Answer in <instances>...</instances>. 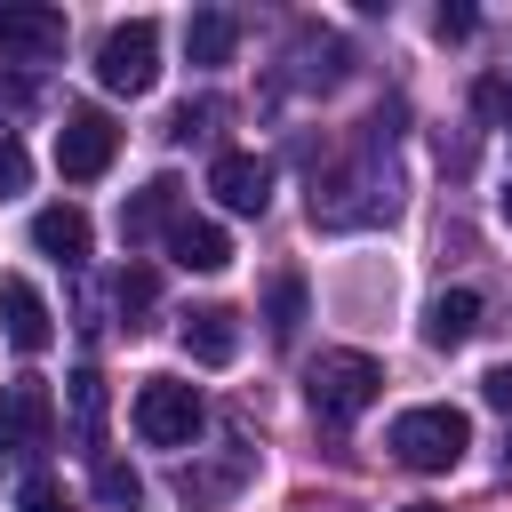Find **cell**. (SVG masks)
<instances>
[{"label": "cell", "instance_id": "cell-18", "mask_svg": "<svg viewBox=\"0 0 512 512\" xmlns=\"http://www.w3.org/2000/svg\"><path fill=\"white\" fill-rule=\"evenodd\" d=\"M64 400H72L80 448H96V440H104V376H96V368H72V376H64Z\"/></svg>", "mask_w": 512, "mask_h": 512}, {"label": "cell", "instance_id": "cell-25", "mask_svg": "<svg viewBox=\"0 0 512 512\" xmlns=\"http://www.w3.org/2000/svg\"><path fill=\"white\" fill-rule=\"evenodd\" d=\"M24 512H72V504H64V488H56L48 472H32V480H24Z\"/></svg>", "mask_w": 512, "mask_h": 512}, {"label": "cell", "instance_id": "cell-26", "mask_svg": "<svg viewBox=\"0 0 512 512\" xmlns=\"http://www.w3.org/2000/svg\"><path fill=\"white\" fill-rule=\"evenodd\" d=\"M480 400H488V408H504V416H512V360H504V368H488V376H480Z\"/></svg>", "mask_w": 512, "mask_h": 512}, {"label": "cell", "instance_id": "cell-22", "mask_svg": "<svg viewBox=\"0 0 512 512\" xmlns=\"http://www.w3.org/2000/svg\"><path fill=\"white\" fill-rule=\"evenodd\" d=\"M216 120H224V104H216V96H200V104H176L168 136H184V144H192V136H216Z\"/></svg>", "mask_w": 512, "mask_h": 512}, {"label": "cell", "instance_id": "cell-6", "mask_svg": "<svg viewBox=\"0 0 512 512\" xmlns=\"http://www.w3.org/2000/svg\"><path fill=\"white\" fill-rule=\"evenodd\" d=\"M200 424H208V408H200L192 384H176V376H144V384H136V432H144L152 448H192Z\"/></svg>", "mask_w": 512, "mask_h": 512}, {"label": "cell", "instance_id": "cell-2", "mask_svg": "<svg viewBox=\"0 0 512 512\" xmlns=\"http://www.w3.org/2000/svg\"><path fill=\"white\" fill-rule=\"evenodd\" d=\"M392 176L376 168V160H360V168H328V176H312V224H328V232H344V224H376V216H392Z\"/></svg>", "mask_w": 512, "mask_h": 512}, {"label": "cell", "instance_id": "cell-17", "mask_svg": "<svg viewBox=\"0 0 512 512\" xmlns=\"http://www.w3.org/2000/svg\"><path fill=\"white\" fill-rule=\"evenodd\" d=\"M240 480H248V456L232 448L224 464H184V472H176V496H184V504L200 512V504H224V496H232Z\"/></svg>", "mask_w": 512, "mask_h": 512}, {"label": "cell", "instance_id": "cell-12", "mask_svg": "<svg viewBox=\"0 0 512 512\" xmlns=\"http://www.w3.org/2000/svg\"><path fill=\"white\" fill-rule=\"evenodd\" d=\"M176 200H184V184L176 176H152L128 208H120V240L128 248H144V240H168V224H176Z\"/></svg>", "mask_w": 512, "mask_h": 512}, {"label": "cell", "instance_id": "cell-24", "mask_svg": "<svg viewBox=\"0 0 512 512\" xmlns=\"http://www.w3.org/2000/svg\"><path fill=\"white\" fill-rule=\"evenodd\" d=\"M472 112L504 128V120H512V88H504V80H480V88H472Z\"/></svg>", "mask_w": 512, "mask_h": 512}, {"label": "cell", "instance_id": "cell-5", "mask_svg": "<svg viewBox=\"0 0 512 512\" xmlns=\"http://www.w3.org/2000/svg\"><path fill=\"white\" fill-rule=\"evenodd\" d=\"M96 80H104L112 96H144V88L160 80V24H152V16L112 24L104 48H96Z\"/></svg>", "mask_w": 512, "mask_h": 512}, {"label": "cell", "instance_id": "cell-4", "mask_svg": "<svg viewBox=\"0 0 512 512\" xmlns=\"http://www.w3.org/2000/svg\"><path fill=\"white\" fill-rule=\"evenodd\" d=\"M40 448H56V400L40 376H16L0 392V472H24Z\"/></svg>", "mask_w": 512, "mask_h": 512}, {"label": "cell", "instance_id": "cell-29", "mask_svg": "<svg viewBox=\"0 0 512 512\" xmlns=\"http://www.w3.org/2000/svg\"><path fill=\"white\" fill-rule=\"evenodd\" d=\"M504 224H512V192H504Z\"/></svg>", "mask_w": 512, "mask_h": 512}, {"label": "cell", "instance_id": "cell-7", "mask_svg": "<svg viewBox=\"0 0 512 512\" xmlns=\"http://www.w3.org/2000/svg\"><path fill=\"white\" fill-rule=\"evenodd\" d=\"M112 152H120V128H112V112H96V104H72V112H64V128H56V168H64L72 184H96V176L112 168Z\"/></svg>", "mask_w": 512, "mask_h": 512}, {"label": "cell", "instance_id": "cell-13", "mask_svg": "<svg viewBox=\"0 0 512 512\" xmlns=\"http://www.w3.org/2000/svg\"><path fill=\"white\" fill-rule=\"evenodd\" d=\"M480 288H440L432 296V312H424V344L432 352H456V344H472V328H480Z\"/></svg>", "mask_w": 512, "mask_h": 512}, {"label": "cell", "instance_id": "cell-8", "mask_svg": "<svg viewBox=\"0 0 512 512\" xmlns=\"http://www.w3.org/2000/svg\"><path fill=\"white\" fill-rule=\"evenodd\" d=\"M0 56H24V64L64 56V8H40V0H0Z\"/></svg>", "mask_w": 512, "mask_h": 512}, {"label": "cell", "instance_id": "cell-30", "mask_svg": "<svg viewBox=\"0 0 512 512\" xmlns=\"http://www.w3.org/2000/svg\"><path fill=\"white\" fill-rule=\"evenodd\" d=\"M504 464H512V448H504Z\"/></svg>", "mask_w": 512, "mask_h": 512}, {"label": "cell", "instance_id": "cell-21", "mask_svg": "<svg viewBox=\"0 0 512 512\" xmlns=\"http://www.w3.org/2000/svg\"><path fill=\"white\" fill-rule=\"evenodd\" d=\"M96 496H104L112 512H136V504H144V480H136L120 456H104V464H96Z\"/></svg>", "mask_w": 512, "mask_h": 512}, {"label": "cell", "instance_id": "cell-23", "mask_svg": "<svg viewBox=\"0 0 512 512\" xmlns=\"http://www.w3.org/2000/svg\"><path fill=\"white\" fill-rule=\"evenodd\" d=\"M32 184V160H24V144H16V128H0V200H16Z\"/></svg>", "mask_w": 512, "mask_h": 512}, {"label": "cell", "instance_id": "cell-28", "mask_svg": "<svg viewBox=\"0 0 512 512\" xmlns=\"http://www.w3.org/2000/svg\"><path fill=\"white\" fill-rule=\"evenodd\" d=\"M400 512H440V504H400Z\"/></svg>", "mask_w": 512, "mask_h": 512}, {"label": "cell", "instance_id": "cell-10", "mask_svg": "<svg viewBox=\"0 0 512 512\" xmlns=\"http://www.w3.org/2000/svg\"><path fill=\"white\" fill-rule=\"evenodd\" d=\"M208 192H216L232 216H264V208H272V160H256V152H224V160L208 168Z\"/></svg>", "mask_w": 512, "mask_h": 512}, {"label": "cell", "instance_id": "cell-11", "mask_svg": "<svg viewBox=\"0 0 512 512\" xmlns=\"http://www.w3.org/2000/svg\"><path fill=\"white\" fill-rule=\"evenodd\" d=\"M176 336H184V352H192L200 368H232V360H240V312H232V304H192Z\"/></svg>", "mask_w": 512, "mask_h": 512}, {"label": "cell", "instance_id": "cell-27", "mask_svg": "<svg viewBox=\"0 0 512 512\" xmlns=\"http://www.w3.org/2000/svg\"><path fill=\"white\" fill-rule=\"evenodd\" d=\"M472 24H480L472 8H440V16H432V32H440V40H472Z\"/></svg>", "mask_w": 512, "mask_h": 512}, {"label": "cell", "instance_id": "cell-20", "mask_svg": "<svg viewBox=\"0 0 512 512\" xmlns=\"http://www.w3.org/2000/svg\"><path fill=\"white\" fill-rule=\"evenodd\" d=\"M152 296H160V280H152L144 264H120V272H112V304H120L128 328H136V312H152Z\"/></svg>", "mask_w": 512, "mask_h": 512}, {"label": "cell", "instance_id": "cell-9", "mask_svg": "<svg viewBox=\"0 0 512 512\" xmlns=\"http://www.w3.org/2000/svg\"><path fill=\"white\" fill-rule=\"evenodd\" d=\"M0 336H8L24 360L56 344V312H48V296H40L24 272H8V280H0Z\"/></svg>", "mask_w": 512, "mask_h": 512}, {"label": "cell", "instance_id": "cell-16", "mask_svg": "<svg viewBox=\"0 0 512 512\" xmlns=\"http://www.w3.org/2000/svg\"><path fill=\"white\" fill-rule=\"evenodd\" d=\"M32 248L56 256V264H80V256H88V216H80V208H40V216H32Z\"/></svg>", "mask_w": 512, "mask_h": 512}, {"label": "cell", "instance_id": "cell-3", "mask_svg": "<svg viewBox=\"0 0 512 512\" xmlns=\"http://www.w3.org/2000/svg\"><path fill=\"white\" fill-rule=\"evenodd\" d=\"M376 392H384V368H376L368 352H320V360L304 368V400H312L320 424H352Z\"/></svg>", "mask_w": 512, "mask_h": 512}, {"label": "cell", "instance_id": "cell-14", "mask_svg": "<svg viewBox=\"0 0 512 512\" xmlns=\"http://www.w3.org/2000/svg\"><path fill=\"white\" fill-rule=\"evenodd\" d=\"M232 48H240V16H232V8H200V16L184 24V56H192L200 72L232 64Z\"/></svg>", "mask_w": 512, "mask_h": 512}, {"label": "cell", "instance_id": "cell-19", "mask_svg": "<svg viewBox=\"0 0 512 512\" xmlns=\"http://www.w3.org/2000/svg\"><path fill=\"white\" fill-rule=\"evenodd\" d=\"M264 320H272L280 344L304 328V272H272V288H264Z\"/></svg>", "mask_w": 512, "mask_h": 512}, {"label": "cell", "instance_id": "cell-15", "mask_svg": "<svg viewBox=\"0 0 512 512\" xmlns=\"http://www.w3.org/2000/svg\"><path fill=\"white\" fill-rule=\"evenodd\" d=\"M168 256H176L184 272H224V264H232V240H224L216 224H200V216H176V224H168Z\"/></svg>", "mask_w": 512, "mask_h": 512}, {"label": "cell", "instance_id": "cell-1", "mask_svg": "<svg viewBox=\"0 0 512 512\" xmlns=\"http://www.w3.org/2000/svg\"><path fill=\"white\" fill-rule=\"evenodd\" d=\"M384 448H392L408 472H448V464L472 448V416L448 408V400H432V408H400L392 432H384Z\"/></svg>", "mask_w": 512, "mask_h": 512}]
</instances>
